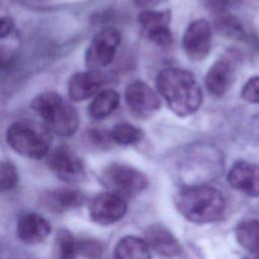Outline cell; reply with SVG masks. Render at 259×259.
Segmentation results:
<instances>
[{
  "label": "cell",
  "instance_id": "d6986e66",
  "mask_svg": "<svg viewBox=\"0 0 259 259\" xmlns=\"http://www.w3.org/2000/svg\"><path fill=\"white\" fill-rule=\"evenodd\" d=\"M236 239L246 251L259 256V221L245 220L239 223L235 230Z\"/></svg>",
  "mask_w": 259,
  "mask_h": 259
},
{
  "label": "cell",
  "instance_id": "7a4b0ae2",
  "mask_svg": "<svg viewBox=\"0 0 259 259\" xmlns=\"http://www.w3.org/2000/svg\"><path fill=\"white\" fill-rule=\"evenodd\" d=\"M176 208L188 221L205 224L219 220L226 201L217 188L207 185H190L180 189L174 198Z\"/></svg>",
  "mask_w": 259,
  "mask_h": 259
},
{
  "label": "cell",
  "instance_id": "cb8c5ba5",
  "mask_svg": "<svg viewBox=\"0 0 259 259\" xmlns=\"http://www.w3.org/2000/svg\"><path fill=\"white\" fill-rule=\"evenodd\" d=\"M169 23H159L144 29L147 36L160 47H168L172 42V33L168 27Z\"/></svg>",
  "mask_w": 259,
  "mask_h": 259
},
{
  "label": "cell",
  "instance_id": "603a6c76",
  "mask_svg": "<svg viewBox=\"0 0 259 259\" xmlns=\"http://www.w3.org/2000/svg\"><path fill=\"white\" fill-rule=\"evenodd\" d=\"M18 175L15 166L10 161L0 162V192L9 191L17 184Z\"/></svg>",
  "mask_w": 259,
  "mask_h": 259
},
{
  "label": "cell",
  "instance_id": "9c48e42d",
  "mask_svg": "<svg viewBox=\"0 0 259 259\" xmlns=\"http://www.w3.org/2000/svg\"><path fill=\"white\" fill-rule=\"evenodd\" d=\"M48 166L58 178L66 182L80 181L85 175L82 161L67 146H60L50 154Z\"/></svg>",
  "mask_w": 259,
  "mask_h": 259
},
{
  "label": "cell",
  "instance_id": "4dcf8cb0",
  "mask_svg": "<svg viewBox=\"0 0 259 259\" xmlns=\"http://www.w3.org/2000/svg\"><path fill=\"white\" fill-rule=\"evenodd\" d=\"M136 5L139 7H148L151 5H155L156 3L160 2L161 0H134Z\"/></svg>",
  "mask_w": 259,
  "mask_h": 259
},
{
  "label": "cell",
  "instance_id": "ba28073f",
  "mask_svg": "<svg viewBox=\"0 0 259 259\" xmlns=\"http://www.w3.org/2000/svg\"><path fill=\"white\" fill-rule=\"evenodd\" d=\"M124 99L130 111L140 118L150 117L161 105L157 93L143 81L130 83L124 91Z\"/></svg>",
  "mask_w": 259,
  "mask_h": 259
},
{
  "label": "cell",
  "instance_id": "277c9868",
  "mask_svg": "<svg viewBox=\"0 0 259 259\" xmlns=\"http://www.w3.org/2000/svg\"><path fill=\"white\" fill-rule=\"evenodd\" d=\"M7 144L19 155L30 159H41L50 150L51 131L46 124L32 120H19L6 132Z\"/></svg>",
  "mask_w": 259,
  "mask_h": 259
},
{
  "label": "cell",
  "instance_id": "6da1fadb",
  "mask_svg": "<svg viewBox=\"0 0 259 259\" xmlns=\"http://www.w3.org/2000/svg\"><path fill=\"white\" fill-rule=\"evenodd\" d=\"M156 87L169 108L181 117L193 114L202 102L200 86L194 76L186 70H162L157 75Z\"/></svg>",
  "mask_w": 259,
  "mask_h": 259
},
{
  "label": "cell",
  "instance_id": "ac0fdd59",
  "mask_svg": "<svg viewBox=\"0 0 259 259\" xmlns=\"http://www.w3.org/2000/svg\"><path fill=\"white\" fill-rule=\"evenodd\" d=\"M119 104V95L111 89L99 91L91 101L88 111L92 118L102 119L110 115Z\"/></svg>",
  "mask_w": 259,
  "mask_h": 259
},
{
  "label": "cell",
  "instance_id": "44dd1931",
  "mask_svg": "<svg viewBox=\"0 0 259 259\" xmlns=\"http://www.w3.org/2000/svg\"><path fill=\"white\" fill-rule=\"evenodd\" d=\"M214 27L220 34L226 37L241 39L245 36L244 28L239 19L230 14L220 15L214 20Z\"/></svg>",
  "mask_w": 259,
  "mask_h": 259
},
{
  "label": "cell",
  "instance_id": "7402d4cb",
  "mask_svg": "<svg viewBox=\"0 0 259 259\" xmlns=\"http://www.w3.org/2000/svg\"><path fill=\"white\" fill-rule=\"evenodd\" d=\"M56 247L61 258L71 259L76 256L77 243L72 234L66 229H62L58 232L56 237Z\"/></svg>",
  "mask_w": 259,
  "mask_h": 259
},
{
  "label": "cell",
  "instance_id": "8992f818",
  "mask_svg": "<svg viewBox=\"0 0 259 259\" xmlns=\"http://www.w3.org/2000/svg\"><path fill=\"white\" fill-rule=\"evenodd\" d=\"M120 42V34L114 27L100 29L92 38L86 54L85 63L88 69L99 70L108 66L116 53Z\"/></svg>",
  "mask_w": 259,
  "mask_h": 259
},
{
  "label": "cell",
  "instance_id": "d4e9b609",
  "mask_svg": "<svg viewBox=\"0 0 259 259\" xmlns=\"http://www.w3.org/2000/svg\"><path fill=\"white\" fill-rule=\"evenodd\" d=\"M170 13L169 11H143L139 15V22L144 29L158 23H169Z\"/></svg>",
  "mask_w": 259,
  "mask_h": 259
},
{
  "label": "cell",
  "instance_id": "f1b7e54d",
  "mask_svg": "<svg viewBox=\"0 0 259 259\" xmlns=\"http://www.w3.org/2000/svg\"><path fill=\"white\" fill-rule=\"evenodd\" d=\"M14 28L13 20L8 16L0 17V38L8 36Z\"/></svg>",
  "mask_w": 259,
  "mask_h": 259
},
{
  "label": "cell",
  "instance_id": "5b68a950",
  "mask_svg": "<svg viewBox=\"0 0 259 259\" xmlns=\"http://www.w3.org/2000/svg\"><path fill=\"white\" fill-rule=\"evenodd\" d=\"M100 181L108 191L123 198L140 194L149 184L147 176L142 171L121 163H112L107 166L100 176Z\"/></svg>",
  "mask_w": 259,
  "mask_h": 259
},
{
  "label": "cell",
  "instance_id": "9a60e30c",
  "mask_svg": "<svg viewBox=\"0 0 259 259\" xmlns=\"http://www.w3.org/2000/svg\"><path fill=\"white\" fill-rule=\"evenodd\" d=\"M145 241L150 249L162 256H176L181 251L180 244L173 234L160 225L148 227L145 231Z\"/></svg>",
  "mask_w": 259,
  "mask_h": 259
},
{
  "label": "cell",
  "instance_id": "3957f363",
  "mask_svg": "<svg viewBox=\"0 0 259 259\" xmlns=\"http://www.w3.org/2000/svg\"><path fill=\"white\" fill-rule=\"evenodd\" d=\"M31 107L56 135L70 137L76 133L79 125L78 113L59 93L47 91L38 94L31 102Z\"/></svg>",
  "mask_w": 259,
  "mask_h": 259
},
{
  "label": "cell",
  "instance_id": "484cf974",
  "mask_svg": "<svg viewBox=\"0 0 259 259\" xmlns=\"http://www.w3.org/2000/svg\"><path fill=\"white\" fill-rule=\"evenodd\" d=\"M241 97L250 103H259V76L252 77L244 85Z\"/></svg>",
  "mask_w": 259,
  "mask_h": 259
},
{
  "label": "cell",
  "instance_id": "2e32d148",
  "mask_svg": "<svg viewBox=\"0 0 259 259\" xmlns=\"http://www.w3.org/2000/svg\"><path fill=\"white\" fill-rule=\"evenodd\" d=\"M44 201L52 211L60 212L82 205L85 196L75 189H58L48 192Z\"/></svg>",
  "mask_w": 259,
  "mask_h": 259
},
{
  "label": "cell",
  "instance_id": "5bb4252c",
  "mask_svg": "<svg viewBox=\"0 0 259 259\" xmlns=\"http://www.w3.org/2000/svg\"><path fill=\"white\" fill-rule=\"evenodd\" d=\"M16 232L18 238L23 243L34 245L47 239L51 233V225L44 217L34 212H28L19 218Z\"/></svg>",
  "mask_w": 259,
  "mask_h": 259
},
{
  "label": "cell",
  "instance_id": "4316f807",
  "mask_svg": "<svg viewBox=\"0 0 259 259\" xmlns=\"http://www.w3.org/2000/svg\"><path fill=\"white\" fill-rule=\"evenodd\" d=\"M243 0H202L205 8L212 12L225 13L229 9L235 8L242 3Z\"/></svg>",
  "mask_w": 259,
  "mask_h": 259
},
{
  "label": "cell",
  "instance_id": "30bf717a",
  "mask_svg": "<svg viewBox=\"0 0 259 259\" xmlns=\"http://www.w3.org/2000/svg\"><path fill=\"white\" fill-rule=\"evenodd\" d=\"M182 48L194 61L203 60L209 54L211 28L205 19H196L187 26L182 37Z\"/></svg>",
  "mask_w": 259,
  "mask_h": 259
},
{
  "label": "cell",
  "instance_id": "4fadbf2b",
  "mask_svg": "<svg viewBox=\"0 0 259 259\" xmlns=\"http://www.w3.org/2000/svg\"><path fill=\"white\" fill-rule=\"evenodd\" d=\"M235 61L230 56L219 59L207 71L204 83L207 91L215 97L223 96L229 89L235 74Z\"/></svg>",
  "mask_w": 259,
  "mask_h": 259
},
{
  "label": "cell",
  "instance_id": "ffe728a7",
  "mask_svg": "<svg viewBox=\"0 0 259 259\" xmlns=\"http://www.w3.org/2000/svg\"><path fill=\"white\" fill-rule=\"evenodd\" d=\"M110 138L119 145H136L143 139V132L128 122H118L110 131Z\"/></svg>",
  "mask_w": 259,
  "mask_h": 259
},
{
  "label": "cell",
  "instance_id": "e0dca14e",
  "mask_svg": "<svg viewBox=\"0 0 259 259\" xmlns=\"http://www.w3.org/2000/svg\"><path fill=\"white\" fill-rule=\"evenodd\" d=\"M114 257L118 259H149L151 258V249L145 239L125 236L116 244Z\"/></svg>",
  "mask_w": 259,
  "mask_h": 259
},
{
  "label": "cell",
  "instance_id": "f546056e",
  "mask_svg": "<svg viewBox=\"0 0 259 259\" xmlns=\"http://www.w3.org/2000/svg\"><path fill=\"white\" fill-rule=\"evenodd\" d=\"M13 60V52L7 47H0V69L6 68Z\"/></svg>",
  "mask_w": 259,
  "mask_h": 259
},
{
  "label": "cell",
  "instance_id": "83f0119b",
  "mask_svg": "<svg viewBox=\"0 0 259 259\" xmlns=\"http://www.w3.org/2000/svg\"><path fill=\"white\" fill-rule=\"evenodd\" d=\"M78 251L87 257H98L102 251V248L97 242L83 241L77 243V252Z\"/></svg>",
  "mask_w": 259,
  "mask_h": 259
},
{
  "label": "cell",
  "instance_id": "52a82bcc",
  "mask_svg": "<svg viewBox=\"0 0 259 259\" xmlns=\"http://www.w3.org/2000/svg\"><path fill=\"white\" fill-rule=\"evenodd\" d=\"M89 215L96 224L107 226L121 220L126 212L124 198L114 192L107 191L94 196L89 202Z\"/></svg>",
  "mask_w": 259,
  "mask_h": 259
},
{
  "label": "cell",
  "instance_id": "8fae6325",
  "mask_svg": "<svg viewBox=\"0 0 259 259\" xmlns=\"http://www.w3.org/2000/svg\"><path fill=\"white\" fill-rule=\"evenodd\" d=\"M111 77L99 70L90 69L74 74L68 82V95L73 101H82L96 95L101 88L109 83Z\"/></svg>",
  "mask_w": 259,
  "mask_h": 259
},
{
  "label": "cell",
  "instance_id": "7c38bea8",
  "mask_svg": "<svg viewBox=\"0 0 259 259\" xmlns=\"http://www.w3.org/2000/svg\"><path fill=\"white\" fill-rule=\"evenodd\" d=\"M230 185L244 194L259 196V166L247 161H237L228 173Z\"/></svg>",
  "mask_w": 259,
  "mask_h": 259
}]
</instances>
